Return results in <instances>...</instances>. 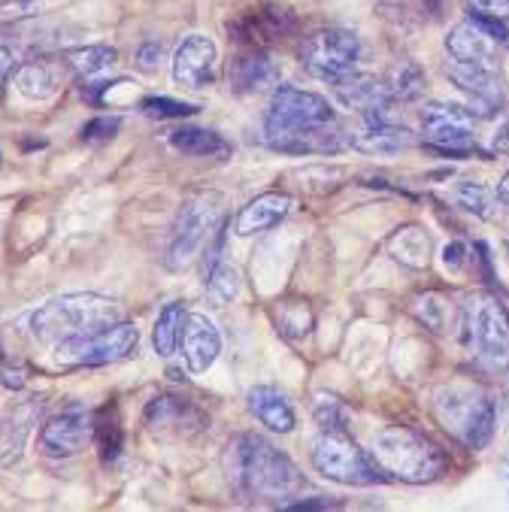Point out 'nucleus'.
I'll return each instance as SVG.
<instances>
[{"label":"nucleus","instance_id":"obj_1","mask_svg":"<svg viewBox=\"0 0 509 512\" xmlns=\"http://www.w3.org/2000/svg\"><path fill=\"white\" fill-rule=\"evenodd\" d=\"M228 476L240 497L252 503L285 506L303 488L297 464L261 434H240L228 455Z\"/></svg>","mask_w":509,"mask_h":512},{"label":"nucleus","instance_id":"obj_45","mask_svg":"<svg viewBox=\"0 0 509 512\" xmlns=\"http://www.w3.org/2000/svg\"><path fill=\"white\" fill-rule=\"evenodd\" d=\"M491 146H494V152H503V155H509V122H506V125H503V128L494 134V143H491Z\"/></svg>","mask_w":509,"mask_h":512},{"label":"nucleus","instance_id":"obj_46","mask_svg":"<svg viewBox=\"0 0 509 512\" xmlns=\"http://www.w3.org/2000/svg\"><path fill=\"white\" fill-rule=\"evenodd\" d=\"M494 200L500 207H509V173H503V179L497 182V191H494Z\"/></svg>","mask_w":509,"mask_h":512},{"label":"nucleus","instance_id":"obj_42","mask_svg":"<svg viewBox=\"0 0 509 512\" xmlns=\"http://www.w3.org/2000/svg\"><path fill=\"white\" fill-rule=\"evenodd\" d=\"M13 70H16V55L7 46H0V91H4V85H7Z\"/></svg>","mask_w":509,"mask_h":512},{"label":"nucleus","instance_id":"obj_39","mask_svg":"<svg viewBox=\"0 0 509 512\" xmlns=\"http://www.w3.org/2000/svg\"><path fill=\"white\" fill-rule=\"evenodd\" d=\"M316 422L322 425V431L346 434V406L337 397H319V403H316Z\"/></svg>","mask_w":509,"mask_h":512},{"label":"nucleus","instance_id":"obj_19","mask_svg":"<svg viewBox=\"0 0 509 512\" xmlns=\"http://www.w3.org/2000/svg\"><path fill=\"white\" fill-rule=\"evenodd\" d=\"M146 425L155 434H197L207 428V416L179 397H155L146 406Z\"/></svg>","mask_w":509,"mask_h":512},{"label":"nucleus","instance_id":"obj_9","mask_svg":"<svg viewBox=\"0 0 509 512\" xmlns=\"http://www.w3.org/2000/svg\"><path fill=\"white\" fill-rule=\"evenodd\" d=\"M297 58L310 76L334 85L343 76L355 73L358 58H361V40H358V34H352L346 28H325V31H316L303 40Z\"/></svg>","mask_w":509,"mask_h":512},{"label":"nucleus","instance_id":"obj_34","mask_svg":"<svg viewBox=\"0 0 509 512\" xmlns=\"http://www.w3.org/2000/svg\"><path fill=\"white\" fill-rule=\"evenodd\" d=\"M455 203L470 216H479V219L491 216V191L479 179H464L455 188Z\"/></svg>","mask_w":509,"mask_h":512},{"label":"nucleus","instance_id":"obj_2","mask_svg":"<svg viewBox=\"0 0 509 512\" xmlns=\"http://www.w3.org/2000/svg\"><path fill=\"white\" fill-rule=\"evenodd\" d=\"M116 322H122V313L113 297L76 291V294H61V297L43 303L31 316V334L40 343L58 346L61 340L85 337L100 328H110Z\"/></svg>","mask_w":509,"mask_h":512},{"label":"nucleus","instance_id":"obj_43","mask_svg":"<svg viewBox=\"0 0 509 512\" xmlns=\"http://www.w3.org/2000/svg\"><path fill=\"white\" fill-rule=\"evenodd\" d=\"M137 58H140V64H143L146 70H152L155 64H161V46H158V43H143Z\"/></svg>","mask_w":509,"mask_h":512},{"label":"nucleus","instance_id":"obj_38","mask_svg":"<svg viewBox=\"0 0 509 512\" xmlns=\"http://www.w3.org/2000/svg\"><path fill=\"white\" fill-rule=\"evenodd\" d=\"M119 131H122V119L119 116H97V119L82 125L79 137L88 146H100V143H110Z\"/></svg>","mask_w":509,"mask_h":512},{"label":"nucleus","instance_id":"obj_8","mask_svg":"<svg viewBox=\"0 0 509 512\" xmlns=\"http://www.w3.org/2000/svg\"><path fill=\"white\" fill-rule=\"evenodd\" d=\"M140 343V331L131 322H116L85 337L61 340L55 346V361L61 367H104L125 361Z\"/></svg>","mask_w":509,"mask_h":512},{"label":"nucleus","instance_id":"obj_24","mask_svg":"<svg viewBox=\"0 0 509 512\" xmlns=\"http://www.w3.org/2000/svg\"><path fill=\"white\" fill-rule=\"evenodd\" d=\"M249 409L255 413V419L261 425H267L276 434H291L294 431V406L288 403V397L273 388V385H258L249 391Z\"/></svg>","mask_w":509,"mask_h":512},{"label":"nucleus","instance_id":"obj_5","mask_svg":"<svg viewBox=\"0 0 509 512\" xmlns=\"http://www.w3.org/2000/svg\"><path fill=\"white\" fill-rule=\"evenodd\" d=\"M219 225H222V194L219 191H197V194L185 197L176 213L173 234H170L167 255H164L167 270L191 267Z\"/></svg>","mask_w":509,"mask_h":512},{"label":"nucleus","instance_id":"obj_25","mask_svg":"<svg viewBox=\"0 0 509 512\" xmlns=\"http://www.w3.org/2000/svg\"><path fill=\"white\" fill-rule=\"evenodd\" d=\"M170 146L188 158H219V161L231 158V143L210 128L182 125V128L170 131Z\"/></svg>","mask_w":509,"mask_h":512},{"label":"nucleus","instance_id":"obj_18","mask_svg":"<svg viewBox=\"0 0 509 512\" xmlns=\"http://www.w3.org/2000/svg\"><path fill=\"white\" fill-rule=\"evenodd\" d=\"M179 346H182V358H185L191 373H207L216 364L219 352H222V334L207 316L188 313L185 325H182Z\"/></svg>","mask_w":509,"mask_h":512},{"label":"nucleus","instance_id":"obj_10","mask_svg":"<svg viewBox=\"0 0 509 512\" xmlns=\"http://www.w3.org/2000/svg\"><path fill=\"white\" fill-rule=\"evenodd\" d=\"M334 107L328 104V97L316 91H303L294 85H276L267 119H264V134H282V131H303L334 122Z\"/></svg>","mask_w":509,"mask_h":512},{"label":"nucleus","instance_id":"obj_13","mask_svg":"<svg viewBox=\"0 0 509 512\" xmlns=\"http://www.w3.org/2000/svg\"><path fill=\"white\" fill-rule=\"evenodd\" d=\"M446 76L455 82L458 91H464L470 97V104L476 107L479 116H494L503 110V85H500L497 67L449 58Z\"/></svg>","mask_w":509,"mask_h":512},{"label":"nucleus","instance_id":"obj_7","mask_svg":"<svg viewBox=\"0 0 509 512\" xmlns=\"http://www.w3.org/2000/svg\"><path fill=\"white\" fill-rule=\"evenodd\" d=\"M313 467L340 485H355V488H370L376 482H385L388 476L379 470L373 455L358 449L346 434H331L325 431L316 446H313Z\"/></svg>","mask_w":509,"mask_h":512},{"label":"nucleus","instance_id":"obj_36","mask_svg":"<svg viewBox=\"0 0 509 512\" xmlns=\"http://www.w3.org/2000/svg\"><path fill=\"white\" fill-rule=\"evenodd\" d=\"M391 94L400 97V100H419L425 94V73L419 64L406 61L397 67V76H394V85H391Z\"/></svg>","mask_w":509,"mask_h":512},{"label":"nucleus","instance_id":"obj_15","mask_svg":"<svg viewBox=\"0 0 509 512\" xmlns=\"http://www.w3.org/2000/svg\"><path fill=\"white\" fill-rule=\"evenodd\" d=\"M216 70H219V52L216 43L203 34H191L179 43L176 55H173V82L191 91L210 88L216 82Z\"/></svg>","mask_w":509,"mask_h":512},{"label":"nucleus","instance_id":"obj_14","mask_svg":"<svg viewBox=\"0 0 509 512\" xmlns=\"http://www.w3.org/2000/svg\"><path fill=\"white\" fill-rule=\"evenodd\" d=\"M91 425H94V416L82 403H70L64 406L61 413H55L43 431H40V452L49 455V458H73L88 434H91Z\"/></svg>","mask_w":509,"mask_h":512},{"label":"nucleus","instance_id":"obj_27","mask_svg":"<svg viewBox=\"0 0 509 512\" xmlns=\"http://www.w3.org/2000/svg\"><path fill=\"white\" fill-rule=\"evenodd\" d=\"M116 64H119V55H116V49H110V46H85V49L67 52V67H70L85 85L100 82Z\"/></svg>","mask_w":509,"mask_h":512},{"label":"nucleus","instance_id":"obj_29","mask_svg":"<svg viewBox=\"0 0 509 512\" xmlns=\"http://www.w3.org/2000/svg\"><path fill=\"white\" fill-rule=\"evenodd\" d=\"M185 316H188V313H185V306H182L179 300H173V303L164 306L161 316H158V322H155V328H152V349H155V355H161V358L176 355L179 340H182Z\"/></svg>","mask_w":509,"mask_h":512},{"label":"nucleus","instance_id":"obj_21","mask_svg":"<svg viewBox=\"0 0 509 512\" xmlns=\"http://www.w3.org/2000/svg\"><path fill=\"white\" fill-rule=\"evenodd\" d=\"M294 207L291 194L285 191H267V194H258L255 200H249L246 207L237 213V222H234V231L240 237H255V234H264L270 228H276Z\"/></svg>","mask_w":509,"mask_h":512},{"label":"nucleus","instance_id":"obj_32","mask_svg":"<svg viewBox=\"0 0 509 512\" xmlns=\"http://www.w3.org/2000/svg\"><path fill=\"white\" fill-rule=\"evenodd\" d=\"M203 285H207L210 297H213L219 306L231 303V300L240 294V276H237V270L231 267L228 258H222L219 264H213L207 273H203Z\"/></svg>","mask_w":509,"mask_h":512},{"label":"nucleus","instance_id":"obj_26","mask_svg":"<svg viewBox=\"0 0 509 512\" xmlns=\"http://www.w3.org/2000/svg\"><path fill=\"white\" fill-rule=\"evenodd\" d=\"M91 434H94V446H97V455L104 464H113L119 455H122V446H125V428H122V416H119V406L116 403H107L100 406L94 413V425H91Z\"/></svg>","mask_w":509,"mask_h":512},{"label":"nucleus","instance_id":"obj_40","mask_svg":"<svg viewBox=\"0 0 509 512\" xmlns=\"http://www.w3.org/2000/svg\"><path fill=\"white\" fill-rule=\"evenodd\" d=\"M470 10L500 19V22H509V0H470Z\"/></svg>","mask_w":509,"mask_h":512},{"label":"nucleus","instance_id":"obj_20","mask_svg":"<svg viewBox=\"0 0 509 512\" xmlns=\"http://www.w3.org/2000/svg\"><path fill=\"white\" fill-rule=\"evenodd\" d=\"M349 146L367 155H394L403 149H413L416 137L388 119H364L355 131H349Z\"/></svg>","mask_w":509,"mask_h":512},{"label":"nucleus","instance_id":"obj_44","mask_svg":"<svg viewBox=\"0 0 509 512\" xmlns=\"http://www.w3.org/2000/svg\"><path fill=\"white\" fill-rule=\"evenodd\" d=\"M0 382H4L7 388H22V385H25L22 367H7L4 373H0Z\"/></svg>","mask_w":509,"mask_h":512},{"label":"nucleus","instance_id":"obj_37","mask_svg":"<svg viewBox=\"0 0 509 512\" xmlns=\"http://www.w3.org/2000/svg\"><path fill=\"white\" fill-rule=\"evenodd\" d=\"M313 328V313H310V306L307 303H291V306H285L282 310V316H279V331L285 334V337H303Z\"/></svg>","mask_w":509,"mask_h":512},{"label":"nucleus","instance_id":"obj_41","mask_svg":"<svg viewBox=\"0 0 509 512\" xmlns=\"http://www.w3.org/2000/svg\"><path fill=\"white\" fill-rule=\"evenodd\" d=\"M467 261H470V255H467V246H464L461 240H455V243H449V246L443 249V264H446V270H452V273H458Z\"/></svg>","mask_w":509,"mask_h":512},{"label":"nucleus","instance_id":"obj_23","mask_svg":"<svg viewBox=\"0 0 509 512\" xmlns=\"http://www.w3.org/2000/svg\"><path fill=\"white\" fill-rule=\"evenodd\" d=\"M446 52H449V58H458V61H476V64L497 67V61H494L497 43L473 19L455 25L446 34Z\"/></svg>","mask_w":509,"mask_h":512},{"label":"nucleus","instance_id":"obj_28","mask_svg":"<svg viewBox=\"0 0 509 512\" xmlns=\"http://www.w3.org/2000/svg\"><path fill=\"white\" fill-rule=\"evenodd\" d=\"M388 252H391L400 264L422 270V267H428V261H431V237H428L422 228H416V225L400 228V231L388 240Z\"/></svg>","mask_w":509,"mask_h":512},{"label":"nucleus","instance_id":"obj_22","mask_svg":"<svg viewBox=\"0 0 509 512\" xmlns=\"http://www.w3.org/2000/svg\"><path fill=\"white\" fill-rule=\"evenodd\" d=\"M231 91L237 94H255L279 82V64L264 49H246L237 55L228 67Z\"/></svg>","mask_w":509,"mask_h":512},{"label":"nucleus","instance_id":"obj_33","mask_svg":"<svg viewBox=\"0 0 509 512\" xmlns=\"http://www.w3.org/2000/svg\"><path fill=\"white\" fill-rule=\"evenodd\" d=\"M294 179H300L297 185L307 191V194H328V191H334L337 185H343V179H346V170L343 167H325V164H319V167H303V170H297L294 173Z\"/></svg>","mask_w":509,"mask_h":512},{"label":"nucleus","instance_id":"obj_31","mask_svg":"<svg viewBox=\"0 0 509 512\" xmlns=\"http://www.w3.org/2000/svg\"><path fill=\"white\" fill-rule=\"evenodd\" d=\"M410 313H413L425 328H431L434 334H446V325H449V303H446L443 294L428 291V294L413 297Z\"/></svg>","mask_w":509,"mask_h":512},{"label":"nucleus","instance_id":"obj_6","mask_svg":"<svg viewBox=\"0 0 509 512\" xmlns=\"http://www.w3.org/2000/svg\"><path fill=\"white\" fill-rule=\"evenodd\" d=\"M464 328L482 364L491 370L509 367V313L497 297L473 294L464 306Z\"/></svg>","mask_w":509,"mask_h":512},{"label":"nucleus","instance_id":"obj_17","mask_svg":"<svg viewBox=\"0 0 509 512\" xmlns=\"http://www.w3.org/2000/svg\"><path fill=\"white\" fill-rule=\"evenodd\" d=\"M264 140L273 152H285V155H334V152L349 149V131H343L337 119L328 125L303 128V131L264 134Z\"/></svg>","mask_w":509,"mask_h":512},{"label":"nucleus","instance_id":"obj_11","mask_svg":"<svg viewBox=\"0 0 509 512\" xmlns=\"http://www.w3.org/2000/svg\"><path fill=\"white\" fill-rule=\"evenodd\" d=\"M422 134L443 155H467L476 149L473 116L458 104H428L422 110Z\"/></svg>","mask_w":509,"mask_h":512},{"label":"nucleus","instance_id":"obj_12","mask_svg":"<svg viewBox=\"0 0 509 512\" xmlns=\"http://www.w3.org/2000/svg\"><path fill=\"white\" fill-rule=\"evenodd\" d=\"M294 28H297L294 13L279 7V4H261L255 10L240 13L234 22H228L231 40L246 46V49H264V46L288 37Z\"/></svg>","mask_w":509,"mask_h":512},{"label":"nucleus","instance_id":"obj_30","mask_svg":"<svg viewBox=\"0 0 509 512\" xmlns=\"http://www.w3.org/2000/svg\"><path fill=\"white\" fill-rule=\"evenodd\" d=\"M16 85L25 97H34V100H46L58 91V73L52 64L46 61H31L25 67H19L16 73Z\"/></svg>","mask_w":509,"mask_h":512},{"label":"nucleus","instance_id":"obj_3","mask_svg":"<svg viewBox=\"0 0 509 512\" xmlns=\"http://www.w3.org/2000/svg\"><path fill=\"white\" fill-rule=\"evenodd\" d=\"M373 461L388 479H400L410 485L434 482L446 473V452L425 434L413 428H385L373 437L370 446Z\"/></svg>","mask_w":509,"mask_h":512},{"label":"nucleus","instance_id":"obj_4","mask_svg":"<svg viewBox=\"0 0 509 512\" xmlns=\"http://www.w3.org/2000/svg\"><path fill=\"white\" fill-rule=\"evenodd\" d=\"M434 413L446 431H452L467 449L482 452L497 425L494 397L479 385H449L434 397Z\"/></svg>","mask_w":509,"mask_h":512},{"label":"nucleus","instance_id":"obj_35","mask_svg":"<svg viewBox=\"0 0 509 512\" xmlns=\"http://www.w3.org/2000/svg\"><path fill=\"white\" fill-rule=\"evenodd\" d=\"M140 113L149 116V119L167 122V119H188V116L197 113V107L185 104V100H173V97H143L140 100Z\"/></svg>","mask_w":509,"mask_h":512},{"label":"nucleus","instance_id":"obj_16","mask_svg":"<svg viewBox=\"0 0 509 512\" xmlns=\"http://www.w3.org/2000/svg\"><path fill=\"white\" fill-rule=\"evenodd\" d=\"M334 94L346 110H355L364 119H388L394 104L391 88L370 73L343 76L340 82H334Z\"/></svg>","mask_w":509,"mask_h":512}]
</instances>
